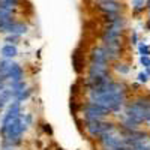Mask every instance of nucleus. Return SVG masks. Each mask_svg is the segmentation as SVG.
<instances>
[{"mask_svg":"<svg viewBox=\"0 0 150 150\" xmlns=\"http://www.w3.org/2000/svg\"><path fill=\"white\" fill-rule=\"evenodd\" d=\"M29 122H30V116H27V117H21L20 116L14 122H11L6 128L0 129V134H2L3 138H5V146H12V144L18 143L20 137H21V134L24 131H26Z\"/></svg>","mask_w":150,"mask_h":150,"instance_id":"nucleus-1","label":"nucleus"},{"mask_svg":"<svg viewBox=\"0 0 150 150\" xmlns=\"http://www.w3.org/2000/svg\"><path fill=\"white\" fill-rule=\"evenodd\" d=\"M126 116L137 123L150 122V98H140L126 105Z\"/></svg>","mask_w":150,"mask_h":150,"instance_id":"nucleus-2","label":"nucleus"},{"mask_svg":"<svg viewBox=\"0 0 150 150\" xmlns=\"http://www.w3.org/2000/svg\"><path fill=\"white\" fill-rule=\"evenodd\" d=\"M108 112L110 111L107 108L98 105V104H93V102H89L84 107V119L86 122H101Z\"/></svg>","mask_w":150,"mask_h":150,"instance_id":"nucleus-3","label":"nucleus"},{"mask_svg":"<svg viewBox=\"0 0 150 150\" xmlns=\"http://www.w3.org/2000/svg\"><path fill=\"white\" fill-rule=\"evenodd\" d=\"M111 123H102V122H87V132L92 137H102L104 134L112 131Z\"/></svg>","mask_w":150,"mask_h":150,"instance_id":"nucleus-4","label":"nucleus"},{"mask_svg":"<svg viewBox=\"0 0 150 150\" xmlns=\"http://www.w3.org/2000/svg\"><path fill=\"white\" fill-rule=\"evenodd\" d=\"M18 117H20V101H15V102H12V105L6 111V114H5V117L2 120V128H6L11 122H14Z\"/></svg>","mask_w":150,"mask_h":150,"instance_id":"nucleus-5","label":"nucleus"},{"mask_svg":"<svg viewBox=\"0 0 150 150\" xmlns=\"http://www.w3.org/2000/svg\"><path fill=\"white\" fill-rule=\"evenodd\" d=\"M120 8H122V5L117 0H101L99 2V9L104 11L105 14H117Z\"/></svg>","mask_w":150,"mask_h":150,"instance_id":"nucleus-6","label":"nucleus"},{"mask_svg":"<svg viewBox=\"0 0 150 150\" xmlns=\"http://www.w3.org/2000/svg\"><path fill=\"white\" fill-rule=\"evenodd\" d=\"M8 78H9L12 83L21 81V78H23V69H21L17 63H12V66H11L9 71H8Z\"/></svg>","mask_w":150,"mask_h":150,"instance_id":"nucleus-7","label":"nucleus"},{"mask_svg":"<svg viewBox=\"0 0 150 150\" xmlns=\"http://www.w3.org/2000/svg\"><path fill=\"white\" fill-rule=\"evenodd\" d=\"M104 50H105V54H107V59L108 60H116L120 54V44H116V45H104Z\"/></svg>","mask_w":150,"mask_h":150,"instance_id":"nucleus-8","label":"nucleus"},{"mask_svg":"<svg viewBox=\"0 0 150 150\" xmlns=\"http://www.w3.org/2000/svg\"><path fill=\"white\" fill-rule=\"evenodd\" d=\"M27 32V27L24 26L23 23H12L11 24V27H9V33H12V35H23V33H26Z\"/></svg>","mask_w":150,"mask_h":150,"instance_id":"nucleus-9","label":"nucleus"},{"mask_svg":"<svg viewBox=\"0 0 150 150\" xmlns=\"http://www.w3.org/2000/svg\"><path fill=\"white\" fill-rule=\"evenodd\" d=\"M17 47L15 45H12V44H8L2 48V56L5 59H11V57H15L17 56Z\"/></svg>","mask_w":150,"mask_h":150,"instance_id":"nucleus-10","label":"nucleus"},{"mask_svg":"<svg viewBox=\"0 0 150 150\" xmlns=\"http://www.w3.org/2000/svg\"><path fill=\"white\" fill-rule=\"evenodd\" d=\"M146 6H147V0H132V8H134L135 14L143 12Z\"/></svg>","mask_w":150,"mask_h":150,"instance_id":"nucleus-11","label":"nucleus"},{"mask_svg":"<svg viewBox=\"0 0 150 150\" xmlns=\"http://www.w3.org/2000/svg\"><path fill=\"white\" fill-rule=\"evenodd\" d=\"M12 8H14V6H9V5H6V3H3V2H0V18H8V17H11Z\"/></svg>","mask_w":150,"mask_h":150,"instance_id":"nucleus-12","label":"nucleus"},{"mask_svg":"<svg viewBox=\"0 0 150 150\" xmlns=\"http://www.w3.org/2000/svg\"><path fill=\"white\" fill-rule=\"evenodd\" d=\"M12 23H14V21H12L11 17H8V18H0V32H9V27H11Z\"/></svg>","mask_w":150,"mask_h":150,"instance_id":"nucleus-13","label":"nucleus"},{"mask_svg":"<svg viewBox=\"0 0 150 150\" xmlns=\"http://www.w3.org/2000/svg\"><path fill=\"white\" fill-rule=\"evenodd\" d=\"M72 63H74V68L77 72L81 71V60H80V53H78V50L72 54Z\"/></svg>","mask_w":150,"mask_h":150,"instance_id":"nucleus-14","label":"nucleus"},{"mask_svg":"<svg viewBox=\"0 0 150 150\" xmlns=\"http://www.w3.org/2000/svg\"><path fill=\"white\" fill-rule=\"evenodd\" d=\"M138 50H140V54L141 56H150V47L147 44H140L138 45Z\"/></svg>","mask_w":150,"mask_h":150,"instance_id":"nucleus-15","label":"nucleus"},{"mask_svg":"<svg viewBox=\"0 0 150 150\" xmlns=\"http://www.w3.org/2000/svg\"><path fill=\"white\" fill-rule=\"evenodd\" d=\"M116 71L125 75V74H128V72H129V66H128V65H125V63H120V65L116 66Z\"/></svg>","mask_w":150,"mask_h":150,"instance_id":"nucleus-16","label":"nucleus"},{"mask_svg":"<svg viewBox=\"0 0 150 150\" xmlns=\"http://www.w3.org/2000/svg\"><path fill=\"white\" fill-rule=\"evenodd\" d=\"M140 63L144 68H150V56H141L140 57Z\"/></svg>","mask_w":150,"mask_h":150,"instance_id":"nucleus-17","label":"nucleus"},{"mask_svg":"<svg viewBox=\"0 0 150 150\" xmlns=\"http://www.w3.org/2000/svg\"><path fill=\"white\" fill-rule=\"evenodd\" d=\"M138 81L140 83H147L149 81V74L147 72H140L138 74Z\"/></svg>","mask_w":150,"mask_h":150,"instance_id":"nucleus-18","label":"nucleus"},{"mask_svg":"<svg viewBox=\"0 0 150 150\" xmlns=\"http://www.w3.org/2000/svg\"><path fill=\"white\" fill-rule=\"evenodd\" d=\"M2 2L6 3V5H9V6H15L18 3V0H2Z\"/></svg>","mask_w":150,"mask_h":150,"instance_id":"nucleus-19","label":"nucleus"},{"mask_svg":"<svg viewBox=\"0 0 150 150\" xmlns=\"http://www.w3.org/2000/svg\"><path fill=\"white\" fill-rule=\"evenodd\" d=\"M6 41H8V42H14V41H17V35H12V36H8V38H6Z\"/></svg>","mask_w":150,"mask_h":150,"instance_id":"nucleus-20","label":"nucleus"},{"mask_svg":"<svg viewBox=\"0 0 150 150\" xmlns=\"http://www.w3.org/2000/svg\"><path fill=\"white\" fill-rule=\"evenodd\" d=\"M137 41H138V36H137V33L134 32V35H132V44H137Z\"/></svg>","mask_w":150,"mask_h":150,"instance_id":"nucleus-21","label":"nucleus"},{"mask_svg":"<svg viewBox=\"0 0 150 150\" xmlns=\"http://www.w3.org/2000/svg\"><path fill=\"white\" fill-rule=\"evenodd\" d=\"M5 150H14V149H5Z\"/></svg>","mask_w":150,"mask_h":150,"instance_id":"nucleus-22","label":"nucleus"},{"mask_svg":"<svg viewBox=\"0 0 150 150\" xmlns=\"http://www.w3.org/2000/svg\"><path fill=\"white\" fill-rule=\"evenodd\" d=\"M98 2H101V0H98Z\"/></svg>","mask_w":150,"mask_h":150,"instance_id":"nucleus-23","label":"nucleus"}]
</instances>
